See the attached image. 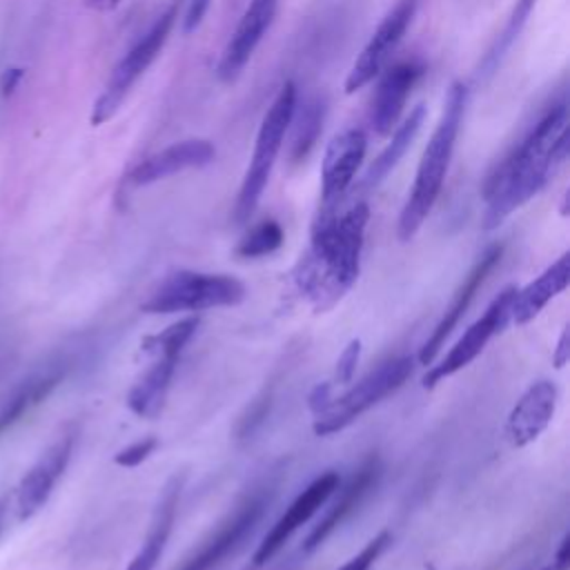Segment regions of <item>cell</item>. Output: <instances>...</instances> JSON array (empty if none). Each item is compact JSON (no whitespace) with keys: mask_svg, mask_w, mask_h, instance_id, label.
I'll list each match as a JSON object with an SVG mask.
<instances>
[{"mask_svg":"<svg viewBox=\"0 0 570 570\" xmlns=\"http://www.w3.org/2000/svg\"><path fill=\"white\" fill-rule=\"evenodd\" d=\"M568 105L561 98L485 176L483 229H497L514 209L534 198L568 158Z\"/></svg>","mask_w":570,"mask_h":570,"instance_id":"obj_1","label":"cell"},{"mask_svg":"<svg viewBox=\"0 0 570 570\" xmlns=\"http://www.w3.org/2000/svg\"><path fill=\"white\" fill-rule=\"evenodd\" d=\"M338 203H323L312 223L309 252L296 267V285L316 312L334 307L358 278L370 207L365 200L343 214Z\"/></svg>","mask_w":570,"mask_h":570,"instance_id":"obj_2","label":"cell"},{"mask_svg":"<svg viewBox=\"0 0 570 570\" xmlns=\"http://www.w3.org/2000/svg\"><path fill=\"white\" fill-rule=\"evenodd\" d=\"M465 105H468V87L463 82H454L445 96L439 125L434 127L421 154L414 185L399 216V238L403 243L414 238V234L421 229V225L425 223L428 214L432 212L441 194V187L454 154V145L461 131V122L465 116Z\"/></svg>","mask_w":570,"mask_h":570,"instance_id":"obj_3","label":"cell"},{"mask_svg":"<svg viewBox=\"0 0 570 570\" xmlns=\"http://www.w3.org/2000/svg\"><path fill=\"white\" fill-rule=\"evenodd\" d=\"M296 102H298L296 85L292 80H287L281 85L278 94L274 96L272 105L267 107V111L261 120L254 151H252V158H249V165L243 176V183H240V189L236 196V205H234V220L238 225L249 220V216L254 214V209L267 187L272 167L283 147V138L289 129V120H292Z\"/></svg>","mask_w":570,"mask_h":570,"instance_id":"obj_4","label":"cell"},{"mask_svg":"<svg viewBox=\"0 0 570 570\" xmlns=\"http://www.w3.org/2000/svg\"><path fill=\"white\" fill-rule=\"evenodd\" d=\"M245 285L229 274H209L194 269L171 272L140 305L147 314L203 312L212 307H232L245 301Z\"/></svg>","mask_w":570,"mask_h":570,"instance_id":"obj_5","label":"cell"},{"mask_svg":"<svg viewBox=\"0 0 570 570\" xmlns=\"http://www.w3.org/2000/svg\"><path fill=\"white\" fill-rule=\"evenodd\" d=\"M412 374V358L410 356H394L383 361L379 367L367 372L361 381H356L345 394L332 396L327 405L314 414V434L330 436L345 430L354 423L363 412L376 405L387 394L396 392L407 376Z\"/></svg>","mask_w":570,"mask_h":570,"instance_id":"obj_6","label":"cell"},{"mask_svg":"<svg viewBox=\"0 0 570 570\" xmlns=\"http://www.w3.org/2000/svg\"><path fill=\"white\" fill-rule=\"evenodd\" d=\"M178 18V2L174 0L156 20L154 24L145 31V36L120 58V62L114 67L109 80L105 82L102 94L98 96L94 111H91V122L98 127L107 122L122 105L127 98L129 89L138 82V78L151 67V62L158 58L163 51L174 24Z\"/></svg>","mask_w":570,"mask_h":570,"instance_id":"obj_7","label":"cell"},{"mask_svg":"<svg viewBox=\"0 0 570 570\" xmlns=\"http://www.w3.org/2000/svg\"><path fill=\"white\" fill-rule=\"evenodd\" d=\"M514 292H517V287L508 285L492 298V303L485 307V312L450 347V352L443 356V361L428 370V374L423 376L425 387H434L439 381H443V379L452 376L454 372L463 370L465 365H470L483 352L488 341L508 325Z\"/></svg>","mask_w":570,"mask_h":570,"instance_id":"obj_8","label":"cell"},{"mask_svg":"<svg viewBox=\"0 0 570 570\" xmlns=\"http://www.w3.org/2000/svg\"><path fill=\"white\" fill-rule=\"evenodd\" d=\"M338 474L334 470H327L323 474H318L292 503L289 508L281 514V519L267 530V534L263 537L261 546L256 548L252 561L247 563L245 570H261L267 561H272L276 557V552L287 543V539L303 525L307 523L316 510L338 490Z\"/></svg>","mask_w":570,"mask_h":570,"instance_id":"obj_9","label":"cell"},{"mask_svg":"<svg viewBox=\"0 0 570 570\" xmlns=\"http://www.w3.org/2000/svg\"><path fill=\"white\" fill-rule=\"evenodd\" d=\"M416 4H419V0H399L383 16V20L374 29L372 38L367 40V45L363 47V51L356 56V60L352 62V67L347 71L345 94H354V91L363 89L367 82H372L381 73L390 53L396 49L403 33L407 31V27L414 18Z\"/></svg>","mask_w":570,"mask_h":570,"instance_id":"obj_10","label":"cell"},{"mask_svg":"<svg viewBox=\"0 0 570 570\" xmlns=\"http://www.w3.org/2000/svg\"><path fill=\"white\" fill-rule=\"evenodd\" d=\"M269 499L265 490L252 492L236 510L229 514L218 530L178 568V570H212L216 568L258 523Z\"/></svg>","mask_w":570,"mask_h":570,"instance_id":"obj_11","label":"cell"},{"mask_svg":"<svg viewBox=\"0 0 570 570\" xmlns=\"http://www.w3.org/2000/svg\"><path fill=\"white\" fill-rule=\"evenodd\" d=\"M278 9V0H249L236 29L232 31L220 60L216 65V76L220 82H234L249 58L254 56L256 47L261 45L265 31L274 22Z\"/></svg>","mask_w":570,"mask_h":570,"instance_id":"obj_12","label":"cell"},{"mask_svg":"<svg viewBox=\"0 0 570 570\" xmlns=\"http://www.w3.org/2000/svg\"><path fill=\"white\" fill-rule=\"evenodd\" d=\"M71 452H73V434H65L56 443H51L42 452V456L29 468V472L22 476L16 494V508H18L20 521L31 519L49 501L56 483L67 470Z\"/></svg>","mask_w":570,"mask_h":570,"instance_id":"obj_13","label":"cell"},{"mask_svg":"<svg viewBox=\"0 0 570 570\" xmlns=\"http://www.w3.org/2000/svg\"><path fill=\"white\" fill-rule=\"evenodd\" d=\"M367 151V136L363 129L350 127L336 134L323 156L321 167V198L323 203H338L352 185Z\"/></svg>","mask_w":570,"mask_h":570,"instance_id":"obj_14","label":"cell"},{"mask_svg":"<svg viewBox=\"0 0 570 570\" xmlns=\"http://www.w3.org/2000/svg\"><path fill=\"white\" fill-rule=\"evenodd\" d=\"M214 156H216V147L205 138L180 140L134 165L125 176V183L129 187H145L167 176H174L178 171L205 167L214 160Z\"/></svg>","mask_w":570,"mask_h":570,"instance_id":"obj_15","label":"cell"},{"mask_svg":"<svg viewBox=\"0 0 570 570\" xmlns=\"http://www.w3.org/2000/svg\"><path fill=\"white\" fill-rule=\"evenodd\" d=\"M501 254H503V245H490V247L481 254V258L472 265V269H470L468 276L461 281L459 289L454 292V298H452L450 307L445 309V314L441 316V321L436 323V327L432 330V334H430V336L425 338V343L421 345V350H419V361H421V365H430V363L436 358V354H439V350L443 347L445 338L450 336V332L459 325V321H461L463 314L468 312V307H470V303L474 301L479 287L483 285V281H485V276L492 272V267L499 263Z\"/></svg>","mask_w":570,"mask_h":570,"instance_id":"obj_16","label":"cell"},{"mask_svg":"<svg viewBox=\"0 0 570 570\" xmlns=\"http://www.w3.org/2000/svg\"><path fill=\"white\" fill-rule=\"evenodd\" d=\"M425 73V65L421 60H403L392 65L379 80V87L372 98L370 122L374 134L387 136L399 125L405 100L419 78Z\"/></svg>","mask_w":570,"mask_h":570,"instance_id":"obj_17","label":"cell"},{"mask_svg":"<svg viewBox=\"0 0 570 570\" xmlns=\"http://www.w3.org/2000/svg\"><path fill=\"white\" fill-rule=\"evenodd\" d=\"M381 476V461L376 454H370L358 470L350 476V481L341 488L336 501L332 503V508H327L325 517L312 528V532L307 534L303 550L305 552H314L316 548L323 546V541L338 528L343 525L345 519H350L358 505L365 501V497L376 488Z\"/></svg>","mask_w":570,"mask_h":570,"instance_id":"obj_18","label":"cell"},{"mask_svg":"<svg viewBox=\"0 0 570 570\" xmlns=\"http://www.w3.org/2000/svg\"><path fill=\"white\" fill-rule=\"evenodd\" d=\"M557 385L548 379L534 381L508 414L505 432L512 445L523 448L532 443L552 421L557 407Z\"/></svg>","mask_w":570,"mask_h":570,"instance_id":"obj_19","label":"cell"},{"mask_svg":"<svg viewBox=\"0 0 570 570\" xmlns=\"http://www.w3.org/2000/svg\"><path fill=\"white\" fill-rule=\"evenodd\" d=\"M67 361H49L18 381L0 401V434L40 405L67 376Z\"/></svg>","mask_w":570,"mask_h":570,"instance_id":"obj_20","label":"cell"},{"mask_svg":"<svg viewBox=\"0 0 570 570\" xmlns=\"http://www.w3.org/2000/svg\"><path fill=\"white\" fill-rule=\"evenodd\" d=\"M183 474H174L160 497L158 503L154 508L151 514V523H149V532L140 546V550L134 554V559L129 561L127 570H154L156 563L163 557V550L169 541L174 521H176V512H178V501H180V490H183Z\"/></svg>","mask_w":570,"mask_h":570,"instance_id":"obj_21","label":"cell"},{"mask_svg":"<svg viewBox=\"0 0 570 570\" xmlns=\"http://www.w3.org/2000/svg\"><path fill=\"white\" fill-rule=\"evenodd\" d=\"M568 283H570V254L566 252L534 281H530L525 287L514 292L510 318L517 325L530 323L557 294H561L568 287Z\"/></svg>","mask_w":570,"mask_h":570,"instance_id":"obj_22","label":"cell"},{"mask_svg":"<svg viewBox=\"0 0 570 570\" xmlns=\"http://www.w3.org/2000/svg\"><path fill=\"white\" fill-rule=\"evenodd\" d=\"M176 356H156L145 374L131 385L127 394V407L142 419H156L165 405L171 376L176 370Z\"/></svg>","mask_w":570,"mask_h":570,"instance_id":"obj_23","label":"cell"},{"mask_svg":"<svg viewBox=\"0 0 570 570\" xmlns=\"http://www.w3.org/2000/svg\"><path fill=\"white\" fill-rule=\"evenodd\" d=\"M425 122V107L416 105L407 118L394 127L390 142L381 149V154L374 158V163L370 165L367 174H365V187H376L379 183H383L387 178V174L399 165V160L405 156V151L412 147V142L416 140L421 127Z\"/></svg>","mask_w":570,"mask_h":570,"instance_id":"obj_24","label":"cell"},{"mask_svg":"<svg viewBox=\"0 0 570 570\" xmlns=\"http://www.w3.org/2000/svg\"><path fill=\"white\" fill-rule=\"evenodd\" d=\"M323 120H325V100L323 98L314 96V98L305 100L301 109L296 102L292 120H289V127L294 129L289 156L294 163L303 160L314 149L318 134L323 129Z\"/></svg>","mask_w":570,"mask_h":570,"instance_id":"obj_25","label":"cell"},{"mask_svg":"<svg viewBox=\"0 0 570 570\" xmlns=\"http://www.w3.org/2000/svg\"><path fill=\"white\" fill-rule=\"evenodd\" d=\"M196 327H198V316L180 318V321L171 323L169 327H165L163 332L145 336L142 338V352L156 354V356H176L178 358L183 347L196 334Z\"/></svg>","mask_w":570,"mask_h":570,"instance_id":"obj_26","label":"cell"},{"mask_svg":"<svg viewBox=\"0 0 570 570\" xmlns=\"http://www.w3.org/2000/svg\"><path fill=\"white\" fill-rule=\"evenodd\" d=\"M285 240L283 227L278 220L267 218L254 225L236 245V256L240 258H261L274 254Z\"/></svg>","mask_w":570,"mask_h":570,"instance_id":"obj_27","label":"cell"},{"mask_svg":"<svg viewBox=\"0 0 570 570\" xmlns=\"http://www.w3.org/2000/svg\"><path fill=\"white\" fill-rule=\"evenodd\" d=\"M534 4H537V0H517V2H514V9H512V13H510V18H508V22H505V27H503V31H501V36L494 40L492 49L485 53V58H483V62H481V69H483L485 73H490V71L501 62V58L505 56V51H508V49L512 47V42L519 38V33L523 31V27H525V22H528V18H530Z\"/></svg>","mask_w":570,"mask_h":570,"instance_id":"obj_28","label":"cell"},{"mask_svg":"<svg viewBox=\"0 0 570 570\" xmlns=\"http://www.w3.org/2000/svg\"><path fill=\"white\" fill-rule=\"evenodd\" d=\"M392 543V534L387 530L379 532L372 541H367L363 546V550L358 554H354L347 563H343L338 570H370L374 566V561L383 554V550Z\"/></svg>","mask_w":570,"mask_h":570,"instance_id":"obj_29","label":"cell"},{"mask_svg":"<svg viewBox=\"0 0 570 570\" xmlns=\"http://www.w3.org/2000/svg\"><path fill=\"white\" fill-rule=\"evenodd\" d=\"M158 448V439L156 436H145L127 448H122L120 452H116L114 456V463L120 465V468H136L140 465L154 450Z\"/></svg>","mask_w":570,"mask_h":570,"instance_id":"obj_30","label":"cell"},{"mask_svg":"<svg viewBox=\"0 0 570 570\" xmlns=\"http://www.w3.org/2000/svg\"><path fill=\"white\" fill-rule=\"evenodd\" d=\"M269 403H272V394L269 392H263L247 410V414L240 419V425H238V436H252L258 425H263V421L267 419V412H269Z\"/></svg>","mask_w":570,"mask_h":570,"instance_id":"obj_31","label":"cell"},{"mask_svg":"<svg viewBox=\"0 0 570 570\" xmlns=\"http://www.w3.org/2000/svg\"><path fill=\"white\" fill-rule=\"evenodd\" d=\"M358 356H361V341L352 338L343 347V352L336 361V381L338 383H350L352 381V376L356 372V365H358Z\"/></svg>","mask_w":570,"mask_h":570,"instance_id":"obj_32","label":"cell"},{"mask_svg":"<svg viewBox=\"0 0 570 570\" xmlns=\"http://www.w3.org/2000/svg\"><path fill=\"white\" fill-rule=\"evenodd\" d=\"M209 4H212V0H187V9H185V16H183V31L185 33H191L200 27L203 18L209 11Z\"/></svg>","mask_w":570,"mask_h":570,"instance_id":"obj_33","label":"cell"},{"mask_svg":"<svg viewBox=\"0 0 570 570\" xmlns=\"http://www.w3.org/2000/svg\"><path fill=\"white\" fill-rule=\"evenodd\" d=\"M543 570H570V534H563L552 561Z\"/></svg>","mask_w":570,"mask_h":570,"instance_id":"obj_34","label":"cell"},{"mask_svg":"<svg viewBox=\"0 0 570 570\" xmlns=\"http://www.w3.org/2000/svg\"><path fill=\"white\" fill-rule=\"evenodd\" d=\"M554 367H563L566 361L570 358V345H568V330L561 332L559 341H557V347H554Z\"/></svg>","mask_w":570,"mask_h":570,"instance_id":"obj_35","label":"cell"},{"mask_svg":"<svg viewBox=\"0 0 570 570\" xmlns=\"http://www.w3.org/2000/svg\"><path fill=\"white\" fill-rule=\"evenodd\" d=\"M22 78V69L13 67V69H7L4 76H2V82H0V89H2V96H11L13 89L18 87V80Z\"/></svg>","mask_w":570,"mask_h":570,"instance_id":"obj_36","label":"cell"},{"mask_svg":"<svg viewBox=\"0 0 570 570\" xmlns=\"http://www.w3.org/2000/svg\"><path fill=\"white\" fill-rule=\"evenodd\" d=\"M91 9H98V11H109V9H114L120 0H85Z\"/></svg>","mask_w":570,"mask_h":570,"instance_id":"obj_37","label":"cell"},{"mask_svg":"<svg viewBox=\"0 0 570 570\" xmlns=\"http://www.w3.org/2000/svg\"><path fill=\"white\" fill-rule=\"evenodd\" d=\"M2 521H4V503L0 501V532H2Z\"/></svg>","mask_w":570,"mask_h":570,"instance_id":"obj_38","label":"cell"},{"mask_svg":"<svg viewBox=\"0 0 570 570\" xmlns=\"http://www.w3.org/2000/svg\"><path fill=\"white\" fill-rule=\"evenodd\" d=\"M523 570H530V568H523Z\"/></svg>","mask_w":570,"mask_h":570,"instance_id":"obj_39","label":"cell"}]
</instances>
